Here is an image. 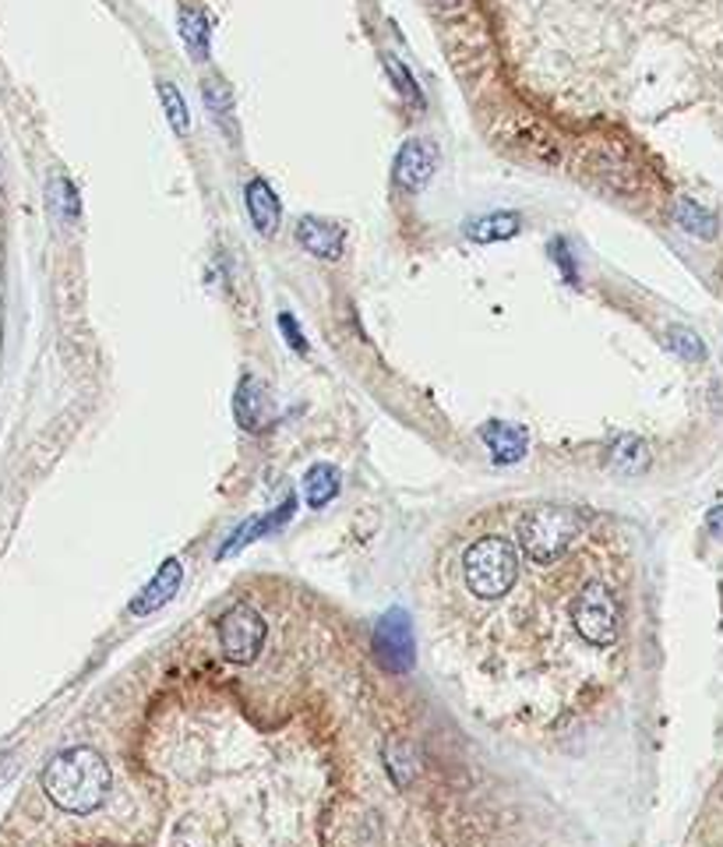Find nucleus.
I'll list each match as a JSON object with an SVG mask.
<instances>
[{
	"mask_svg": "<svg viewBox=\"0 0 723 847\" xmlns=\"http://www.w3.org/2000/svg\"><path fill=\"white\" fill-rule=\"evenodd\" d=\"M565 618H568V625L576 629V636L586 642V647L608 650V647H614L618 636H621L618 593L611 590V583L597 580V575H590V580H579L576 590L568 593Z\"/></svg>",
	"mask_w": 723,
	"mask_h": 847,
	"instance_id": "7ed1b4c3",
	"label": "nucleus"
},
{
	"mask_svg": "<svg viewBox=\"0 0 723 847\" xmlns=\"http://www.w3.org/2000/svg\"><path fill=\"white\" fill-rule=\"evenodd\" d=\"M483 446L491 449V455L498 463H519L530 449V435L523 424H509V420H487L480 428Z\"/></svg>",
	"mask_w": 723,
	"mask_h": 847,
	"instance_id": "9d476101",
	"label": "nucleus"
},
{
	"mask_svg": "<svg viewBox=\"0 0 723 847\" xmlns=\"http://www.w3.org/2000/svg\"><path fill=\"white\" fill-rule=\"evenodd\" d=\"M667 346L675 350L678 358H685V361H702L705 358V343L692 329H685V326H670L667 329Z\"/></svg>",
	"mask_w": 723,
	"mask_h": 847,
	"instance_id": "412c9836",
	"label": "nucleus"
},
{
	"mask_svg": "<svg viewBox=\"0 0 723 847\" xmlns=\"http://www.w3.org/2000/svg\"><path fill=\"white\" fill-rule=\"evenodd\" d=\"M611 466L618 473H643L649 466V449L643 438L635 435H621L611 446Z\"/></svg>",
	"mask_w": 723,
	"mask_h": 847,
	"instance_id": "f3484780",
	"label": "nucleus"
},
{
	"mask_svg": "<svg viewBox=\"0 0 723 847\" xmlns=\"http://www.w3.org/2000/svg\"><path fill=\"white\" fill-rule=\"evenodd\" d=\"M335 495H340V470L329 463H314L304 473V502L308 508H325Z\"/></svg>",
	"mask_w": 723,
	"mask_h": 847,
	"instance_id": "2eb2a0df",
	"label": "nucleus"
},
{
	"mask_svg": "<svg viewBox=\"0 0 723 847\" xmlns=\"http://www.w3.org/2000/svg\"><path fill=\"white\" fill-rule=\"evenodd\" d=\"M201 96H205V107H209V113H212L215 124H223L226 131H237V124H233V96H230V89H226L220 78L205 81Z\"/></svg>",
	"mask_w": 723,
	"mask_h": 847,
	"instance_id": "6ab92c4d",
	"label": "nucleus"
},
{
	"mask_svg": "<svg viewBox=\"0 0 723 847\" xmlns=\"http://www.w3.org/2000/svg\"><path fill=\"white\" fill-rule=\"evenodd\" d=\"M438 8H445V11H456V8H463V0H438Z\"/></svg>",
	"mask_w": 723,
	"mask_h": 847,
	"instance_id": "a878e982",
	"label": "nucleus"
},
{
	"mask_svg": "<svg viewBox=\"0 0 723 847\" xmlns=\"http://www.w3.org/2000/svg\"><path fill=\"white\" fill-rule=\"evenodd\" d=\"M43 791L60 812L89 816L110 794V767L89 745H75V749H64L46 762Z\"/></svg>",
	"mask_w": 723,
	"mask_h": 847,
	"instance_id": "f03ea898",
	"label": "nucleus"
},
{
	"mask_svg": "<svg viewBox=\"0 0 723 847\" xmlns=\"http://www.w3.org/2000/svg\"><path fill=\"white\" fill-rule=\"evenodd\" d=\"M279 329H282V336H286V343H290V350H297V353H308V339H304V332L297 329V321H293V315H279Z\"/></svg>",
	"mask_w": 723,
	"mask_h": 847,
	"instance_id": "5701e85b",
	"label": "nucleus"
},
{
	"mask_svg": "<svg viewBox=\"0 0 723 847\" xmlns=\"http://www.w3.org/2000/svg\"><path fill=\"white\" fill-rule=\"evenodd\" d=\"M233 410H237L241 428L251 435H262L276 424V399L268 396V388L262 378L247 375L237 385V399H233Z\"/></svg>",
	"mask_w": 723,
	"mask_h": 847,
	"instance_id": "0eeeda50",
	"label": "nucleus"
},
{
	"mask_svg": "<svg viewBox=\"0 0 723 847\" xmlns=\"http://www.w3.org/2000/svg\"><path fill=\"white\" fill-rule=\"evenodd\" d=\"M49 206H54V212L64 219V223H71V219H78V212H81L78 188L67 177H57L49 184Z\"/></svg>",
	"mask_w": 723,
	"mask_h": 847,
	"instance_id": "aec40b11",
	"label": "nucleus"
},
{
	"mask_svg": "<svg viewBox=\"0 0 723 847\" xmlns=\"http://www.w3.org/2000/svg\"><path fill=\"white\" fill-rule=\"evenodd\" d=\"M375 657L389 674H410L416 668V642L407 612H389L375 625Z\"/></svg>",
	"mask_w": 723,
	"mask_h": 847,
	"instance_id": "39448f33",
	"label": "nucleus"
},
{
	"mask_svg": "<svg viewBox=\"0 0 723 847\" xmlns=\"http://www.w3.org/2000/svg\"><path fill=\"white\" fill-rule=\"evenodd\" d=\"M297 244L308 254H314V258L335 262L346 248V233H343V227L325 223V219H318V216H304L297 223Z\"/></svg>",
	"mask_w": 723,
	"mask_h": 847,
	"instance_id": "6e6552de",
	"label": "nucleus"
},
{
	"mask_svg": "<svg viewBox=\"0 0 723 847\" xmlns=\"http://www.w3.org/2000/svg\"><path fill=\"white\" fill-rule=\"evenodd\" d=\"M523 575V554L515 537L483 530L459 551V586L477 607L501 604Z\"/></svg>",
	"mask_w": 723,
	"mask_h": 847,
	"instance_id": "f257e3e1",
	"label": "nucleus"
},
{
	"mask_svg": "<svg viewBox=\"0 0 723 847\" xmlns=\"http://www.w3.org/2000/svg\"><path fill=\"white\" fill-rule=\"evenodd\" d=\"M159 103H163V113L166 121H170V128L180 134V139H188L191 134V113H188V103H183V96L174 81H159Z\"/></svg>",
	"mask_w": 723,
	"mask_h": 847,
	"instance_id": "a211bd4d",
	"label": "nucleus"
},
{
	"mask_svg": "<svg viewBox=\"0 0 723 847\" xmlns=\"http://www.w3.org/2000/svg\"><path fill=\"white\" fill-rule=\"evenodd\" d=\"M244 206H247V216L251 223H255V230L262 237H272L279 230V219H282V209H279V198L272 191V184L262 180V177H251L247 188H244Z\"/></svg>",
	"mask_w": 723,
	"mask_h": 847,
	"instance_id": "9b49d317",
	"label": "nucleus"
},
{
	"mask_svg": "<svg viewBox=\"0 0 723 847\" xmlns=\"http://www.w3.org/2000/svg\"><path fill=\"white\" fill-rule=\"evenodd\" d=\"M177 29H180V40L188 46V54L194 61H209V43H212V29L209 19L201 14L198 8H180L177 14Z\"/></svg>",
	"mask_w": 723,
	"mask_h": 847,
	"instance_id": "4468645a",
	"label": "nucleus"
},
{
	"mask_svg": "<svg viewBox=\"0 0 723 847\" xmlns=\"http://www.w3.org/2000/svg\"><path fill=\"white\" fill-rule=\"evenodd\" d=\"M385 72L392 75V81H396V89H399V96L407 99V103H413V107H424V92H420V85H416V78L402 67L392 54L385 57Z\"/></svg>",
	"mask_w": 723,
	"mask_h": 847,
	"instance_id": "4be33fe9",
	"label": "nucleus"
},
{
	"mask_svg": "<svg viewBox=\"0 0 723 847\" xmlns=\"http://www.w3.org/2000/svg\"><path fill=\"white\" fill-rule=\"evenodd\" d=\"M550 251H554V262H558V265L565 268V279H568V283H576V265H571L568 244H565V241H558V244H554Z\"/></svg>",
	"mask_w": 723,
	"mask_h": 847,
	"instance_id": "b1692460",
	"label": "nucleus"
},
{
	"mask_svg": "<svg viewBox=\"0 0 723 847\" xmlns=\"http://www.w3.org/2000/svg\"><path fill=\"white\" fill-rule=\"evenodd\" d=\"M675 219H678V227L685 233L699 237V241H713V237H716V216L705 212L699 201H692V198H678L675 201Z\"/></svg>",
	"mask_w": 723,
	"mask_h": 847,
	"instance_id": "dca6fc26",
	"label": "nucleus"
},
{
	"mask_svg": "<svg viewBox=\"0 0 723 847\" xmlns=\"http://www.w3.org/2000/svg\"><path fill=\"white\" fill-rule=\"evenodd\" d=\"M434 169H438V148H434V142L431 139H407L399 148V156H396L392 180H396V188H402V191H420L434 177Z\"/></svg>",
	"mask_w": 723,
	"mask_h": 847,
	"instance_id": "423d86ee",
	"label": "nucleus"
},
{
	"mask_svg": "<svg viewBox=\"0 0 723 847\" xmlns=\"http://www.w3.org/2000/svg\"><path fill=\"white\" fill-rule=\"evenodd\" d=\"M180 580H183V565L177 562V558H166L163 569L153 575V583H148V586L138 593V597L131 601V615H134V618H145V615L159 612L163 604H170L174 593H177V586H180Z\"/></svg>",
	"mask_w": 723,
	"mask_h": 847,
	"instance_id": "1a4fd4ad",
	"label": "nucleus"
},
{
	"mask_svg": "<svg viewBox=\"0 0 723 847\" xmlns=\"http://www.w3.org/2000/svg\"><path fill=\"white\" fill-rule=\"evenodd\" d=\"M523 230V219L515 212H487L480 219H469L466 223V237L477 244H498V241H509Z\"/></svg>",
	"mask_w": 723,
	"mask_h": 847,
	"instance_id": "f8f14e48",
	"label": "nucleus"
},
{
	"mask_svg": "<svg viewBox=\"0 0 723 847\" xmlns=\"http://www.w3.org/2000/svg\"><path fill=\"white\" fill-rule=\"evenodd\" d=\"M710 530H713L716 537H723V505H716L713 513H710Z\"/></svg>",
	"mask_w": 723,
	"mask_h": 847,
	"instance_id": "393cba45",
	"label": "nucleus"
},
{
	"mask_svg": "<svg viewBox=\"0 0 723 847\" xmlns=\"http://www.w3.org/2000/svg\"><path fill=\"white\" fill-rule=\"evenodd\" d=\"M268 625L251 604H233L220 618V650L230 664H251L265 647Z\"/></svg>",
	"mask_w": 723,
	"mask_h": 847,
	"instance_id": "20e7f679",
	"label": "nucleus"
},
{
	"mask_svg": "<svg viewBox=\"0 0 723 847\" xmlns=\"http://www.w3.org/2000/svg\"><path fill=\"white\" fill-rule=\"evenodd\" d=\"M293 498H286L282 502V508L279 513H268V516H258V519H251V522H244V527H237L233 530V537L223 544V551H220V558H226V554H233V551H241L244 544H251V540H258L262 534H268V530H276V527H282L286 519L293 516Z\"/></svg>",
	"mask_w": 723,
	"mask_h": 847,
	"instance_id": "ddd939ff",
	"label": "nucleus"
}]
</instances>
